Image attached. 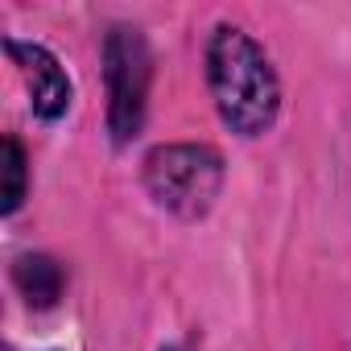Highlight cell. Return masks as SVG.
<instances>
[{"label": "cell", "mask_w": 351, "mask_h": 351, "mask_svg": "<svg viewBox=\"0 0 351 351\" xmlns=\"http://www.w3.org/2000/svg\"><path fill=\"white\" fill-rule=\"evenodd\" d=\"M207 83L223 124L240 136H261L281 112V79L269 54L236 25H219L207 42Z\"/></svg>", "instance_id": "6da1fadb"}, {"label": "cell", "mask_w": 351, "mask_h": 351, "mask_svg": "<svg viewBox=\"0 0 351 351\" xmlns=\"http://www.w3.org/2000/svg\"><path fill=\"white\" fill-rule=\"evenodd\" d=\"M145 191L169 215L203 219L223 191V157L211 145H157L145 157Z\"/></svg>", "instance_id": "7a4b0ae2"}, {"label": "cell", "mask_w": 351, "mask_h": 351, "mask_svg": "<svg viewBox=\"0 0 351 351\" xmlns=\"http://www.w3.org/2000/svg\"><path fill=\"white\" fill-rule=\"evenodd\" d=\"M104 79H108V128L116 145H128L145 124V99L153 79V58L141 29L116 25L104 42Z\"/></svg>", "instance_id": "3957f363"}, {"label": "cell", "mask_w": 351, "mask_h": 351, "mask_svg": "<svg viewBox=\"0 0 351 351\" xmlns=\"http://www.w3.org/2000/svg\"><path fill=\"white\" fill-rule=\"evenodd\" d=\"M5 50L13 54V62L21 66V75H25V83H29L34 112H38L42 120H58V116L71 108V79H66L62 62H58L46 46H38V42H17V38H9Z\"/></svg>", "instance_id": "277c9868"}, {"label": "cell", "mask_w": 351, "mask_h": 351, "mask_svg": "<svg viewBox=\"0 0 351 351\" xmlns=\"http://www.w3.org/2000/svg\"><path fill=\"white\" fill-rule=\"evenodd\" d=\"M13 277H17V285H21V293L29 298V306H54L58 302V293H62V269L50 261V256H21L17 261V269H13Z\"/></svg>", "instance_id": "5b68a950"}, {"label": "cell", "mask_w": 351, "mask_h": 351, "mask_svg": "<svg viewBox=\"0 0 351 351\" xmlns=\"http://www.w3.org/2000/svg\"><path fill=\"white\" fill-rule=\"evenodd\" d=\"M5 203H0V211L13 215L21 203H25V149L5 136V195H0Z\"/></svg>", "instance_id": "8992f818"}, {"label": "cell", "mask_w": 351, "mask_h": 351, "mask_svg": "<svg viewBox=\"0 0 351 351\" xmlns=\"http://www.w3.org/2000/svg\"><path fill=\"white\" fill-rule=\"evenodd\" d=\"M161 351H173V347H161Z\"/></svg>", "instance_id": "52a82bcc"}]
</instances>
